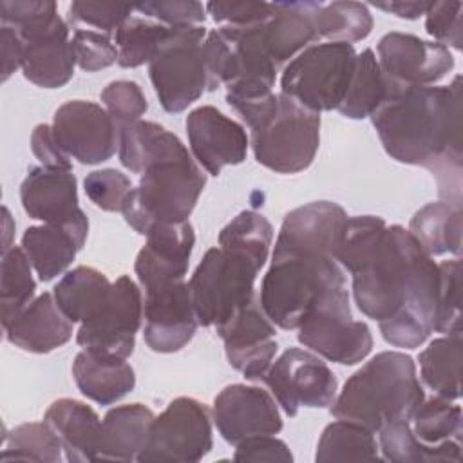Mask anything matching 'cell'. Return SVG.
I'll use <instances>...</instances> for the list:
<instances>
[{"instance_id": "30bf717a", "label": "cell", "mask_w": 463, "mask_h": 463, "mask_svg": "<svg viewBox=\"0 0 463 463\" xmlns=\"http://www.w3.org/2000/svg\"><path fill=\"white\" fill-rule=\"evenodd\" d=\"M250 145L259 165L277 174L306 170L320 145V114L279 94L273 114L251 130Z\"/></svg>"}, {"instance_id": "7a4b0ae2", "label": "cell", "mask_w": 463, "mask_h": 463, "mask_svg": "<svg viewBox=\"0 0 463 463\" xmlns=\"http://www.w3.org/2000/svg\"><path fill=\"white\" fill-rule=\"evenodd\" d=\"M383 150L425 166L445 203L461 206V76L447 87H398L369 116Z\"/></svg>"}, {"instance_id": "b9f144b4", "label": "cell", "mask_w": 463, "mask_h": 463, "mask_svg": "<svg viewBox=\"0 0 463 463\" xmlns=\"http://www.w3.org/2000/svg\"><path fill=\"white\" fill-rule=\"evenodd\" d=\"M438 300L434 331L443 335H461V260H443L438 264Z\"/></svg>"}, {"instance_id": "bcb514c9", "label": "cell", "mask_w": 463, "mask_h": 463, "mask_svg": "<svg viewBox=\"0 0 463 463\" xmlns=\"http://www.w3.org/2000/svg\"><path fill=\"white\" fill-rule=\"evenodd\" d=\"M105 110L110 114L118 128L139 121L141 116L146 112L148 103L136 81L130 80H118L110 81L99 94Z\"/></svg>"}, {"instance_id": "7bdbcfd3", "label": "cell", "mask_w": 463, "mask_h": 463, "mask_svg": "<svg viewBox=\"0 0 463 463\" xmlns=\"http://www.w3.org/2000/svg\"><path fill=\"white\" fill-rule=\"evenodd\" d=\"M385 226V221L378 215L349 217L342 244L335 255V260L342 266V269L354 273L360 262L382 237Z\"/></svg>"}, {"instance_id": "836d02e7", "label": "cell", "mask_w": 463, "mask_h": 463, "mask_svg": "<svg viewBox=\"0 0 463 463\" xmlns=\"http://www.w3.org/2000/svg\"><path fill=\"white\" fill-rule=\"evenodd\" d=\"M461 335L434 338L420 354V378L439 398L461 396Z\"/></svg>"}, {"instance_id": "4316f807", "label": "cell", "mask_w": 463, "mask_h": 463, "mask_svg": "<svg viewBox=\"0 0 463 463\" xmlns=\"http://www.w3.org/2000/svg\"><path fill=\"white\" fill-rule=\"evenodd\" d=\"M43 421L60 438L67 461L98 459L101 420L92 407L72 398H60L49 405Z\"/></svg>"}, {"instance_id": "9f6ffc18", "label": "cell", "mask_w": 463, "mask_h": 463, "mask_svg": "<svg viewBox=\"0 0 463 463\" xmlns=\"http://www.w3.org/2000/svg\"><path fill=\"white\" fill-rule=\"evenodd\" d=\"M432 2H403V0H396V2H374L373 5L376 9H382L385 13H392L400 18H407V20H416L421 14H425L429 11Z\"/></svg>"}, {"instance_id": "4dcf8cb0", "label": "cell", "mask_w": 463, "mask_h": 463, "mask_svg": "<svg viewBox=\"0 0 463 463\" xmlns=\"http://www.w3.org/2000/svg\"><path fill=\"white\" fill-rule=\"evenodd\" d=\"M110 291L112 282L90 266H76L52 288L56 304L72 324L96 318L107 306Z\"/></svg>"}, {"instance_id": "3957f363", "label": "cell", "mask_w": 463, "mask_h": 463, "mask_svg": "<svg viewBox=\"0 0 463 463\" xmlns=\"http://www.w3.org/2000/svg\"><path fill=\"white\" fill-rule=\"evenodd\" d=\"M423 400L414 360L400 351H383L347 378L329 412L378 432L389 423L411 420Z\"/></svg>"}, {"instance_id": "d590c367", "label": "cell", "mask_w": 463, "mask_h": 463, "mask_svg": "<svg viewBox=\"0 0 463 463\" xmlns=\"http://www.w3.org/2000/svg\"><path fill=\"white\" fill-rule=\"evenodd\" d=\"M315 29L318 40L353 45L371 34L373 16L362 2H320L315 11Z\"/></svg>"}, {"instance_id": "816d5d0a", "label": "cell", "mask_w": 463, "mask_h": 463, "mask_svg": "<svg viewBox=\"0 0 463 463\" xmlns=\"http://www.w3.org/2000/svg\"><path fill=\"white\" fill-rule=\"evenodd\" d=\"M208 14L215 24L222 25H259L273 16L275 5L268 2H208Z\"/></svg>"}, {"instance_id": "c3c4849f", "label": "cell", "mask_w": 463, "mask_h": 463, "mask_svg": "<svg viewBox=\"0 0 463 463\" xmlns=\"http://www.w3.org/2000/svg\"><path fill=\"white\" fill-rule=\"evenodd\" d=\"M134 5L107 4V2H81L76 0L69 5V24L90 25L99 29V33L110 34L132 16Z\"/></svg>"}, {"instance_id": "4fadbf2b", "label": "cell", "mask_w": 463, "mask_h": 463, "mask_svg": "<svg viewBox=\"0 0 463 463\" xmlns=\"http://www.w3.org/2000/svg\"><path fill=\"white\" fill-rule=\"evenodd\" d=\"M288 416H297L300 407L324 409L336 398V376L313 351L289 347L260 380Z\"/></svg>"}, {"instance_id": "f1b7e54d", "label": "cell", "mask_w": 463, "mask_h": 463, "mask_svg": "<svg viewBox=\"0 0 463 463\" xmlns=\"http://www.w3.org/2000/svg\"><path fill=\"white\" fill-rule=\"evenodd\" d=\"M154 418V412L143 403H127L110 409L101 420L98 459L137 461L148 441Z\"/></svg>"}, {"instance_id": "7dc6e473", "label": "cell", "mask_w": 463, "mask_h": 463, "mask_svg": "<svg viewBox=\"0 0 463 463\" xmlns=\"http://www.w3.org/2000/svg\"><path fill=\"white\" fill-rule=\"evenodd\" d=\"M71 42L76 63L81 71L96 72L118 63V49L112 43L110 34L92 29H76Z\"/></svg>"}, {"instance_id": "8d00e7d4", "label": "cell", "mask_w": 463, "mask_h": 463, "mask_svg": "<svg viewBox=\"0 0 463 463\" xmlns=\"http://www.w3.org/2000/svg\"><path fill=\"white\" fill-rule=\"evenodd\" d=\"M353 459H378L374 432L347 420L329 423L318 439L315 461L327 463Z\"/></svg>"}, {"instance_id": "11a10c76", "label": "cell", "mask_w": 463, "mask_h": 463, "mask_svg": "<svg viewBox=\"0 0 463 463\" xmlns=\"http://www.w3.org/2000/svg\"><path fill=\"white\" fill-rule=\"evenodd\" d=\"M0 42H2V81H7L16 69H22L24 45L18 33L7 25H2Z\"/></svg>"}, {"instance_id": "6f0895ef", "label": "cell", "mask_w": 463, "mask_h": 463, "mask_svg": "<svg viewBox=\"0 0 463 463\" xmlns=\"http://www.w3.org/2000/svg\"><path fill=\"white\" fill-rule=\"evenodd\" d=\"M4 250H2V253L4 251H7L9 248H13L11 244H9V237H11V233L14 232V222H13V219H11V215H9V210L4 206Z\"/></svg>"}, {"instance_id": "ffe728a7", "label": "cell", "mask_w": 463, "mask_h": 463, "mask_svg": "<svg viewBox=\"0 0 463 463\" xmlns=\"http://www.w3.org/2000/svg\"><path fill=\"white\" fill-rule=\"evenodd\" d=\"M143 338L156 353L181 351L199 326L186 280L145 291Z\"/></svg>"}, {"instance_id": "484cf974", "label": "cell", "mask_w": 463, "mask_h": 463, "mask_svg": "<svg viewBox=\"0 0 463 463\" xmlns=\"http://www.w3.org/2000/svg\"><path fill=\"white\" fill-rule=\"evenodd\" d=\"M72 376L80 392L99 405L119 402L136 387V373L127 358L90 349L74 356Z\"/></svg>"}, {"instance_id": "2e32d148", "label": "cell", "mask_w": 463, "mask_h": 463, "mask_svg": "<svg viewBox=\"0 0 463 463\" xmlns=\"http://www.w3.org/2000/svg\"><path fill=\"white\" fill-rule=\"evenodd\" d=\"M58 145L81 165L110 159L118 148L119 128L110 114L92 101L72 99L58 107L52 119Z\"/></svg>"}, {"instance_id": "ab89813d", "label": "cell", "mask_w": 463, "mask_h": 463, "mask_svg": "<svg viewBox=\"0 0 463 463\" xmlns=\"http://www.w3.org/2000/svg\"><path fill=\"white\" fill-rule=\"evenodd\" d=\"M166 33L168 27L163 24H156L141 16L127 18L116 31L118 65L123 69H134L143 63H150Z\"/></svg>"}, {"instance_id": "603a6c76", "label": "cell", "mask_w": 463, "mask_h": 463, "mask_svg": "<svg viewBox=\"0 0 463 463\" xmlns=\"http://www.w3.org/2000/svg\"><path fill=\"white\" fill-rule=\"evenodd\" d=\"M194 244L190 221L152 228L134 264L141 288L152 291L184 280Z\"/></svg>"}, {"instance_id": "cb8c5ba5", "label": "cell", "mask_w": 463, "mask_h": 463, "mask_svg": "<svg viewBox=\"0 0 463 463\" xmlns=\"http://www.w3.org/2000/svg\"><path fill=\"white\" fill-rule=\"evenodd\" d=\"M5 338L29 353H51L72 338V322L63 315L52 293H42L29 302L7 326Z\"/></svg>"}, {"instance_id": "ac0fdd59", "label": "cell", "mask_w": 463, "mask_h": 463, "mask_svg": "<svg viewBox=\"0 0 463 463\" xmlns=\"http://www.w3.org/2000/svg\"><path fill=\"white\" fill-rule=\"evenodd\" d=\"M376 51L382 72L398 87H429L454 69L449 47L407 33L383 34Z\"/></svg>"}, {"instance_id": "74e56055", "label": "cell", "mask_w": 463, "mask_h": 463, "mask_svg": "<svg viewBox=\"0 0 463 463\" xmlns=\"http://www.w3.org/2000/svg\"><path fill=\"white\" fill-rule=\"evenodd\" d=\"M31 262L22 246H13L2 253L0 268V304L2 327L7 326L29 302L34 300L36 282Z\"/></svg>"}, {"instance_id": "e0dca14e", "label": "cell", "mask_w": 463, "mask_h": 463, "mask_svg": "<svg viewBox=\"0 0 463 463\" xmlns=\"http://www.w3.org/2000/svg\"><path fill=\"white\" fill-rule=\"evenodd\" d=\"M224 342L228 364L246 380L260 382L277 354L275 324L260 307L259 297L237 309L228 320L215 326Z\"/></svg>"}, {"instance_id": "8992f818", "label": "cell", "mask_w": 463, "mask_h": 463, "mask_svg": "<svg viewBox=\"0 0 463 463\" xmlns=\"http://www.w3.org/2000/svg\"><path fill=\"white\" fill-rule=\"evenodd\" d=\"M204 184L206 175L192 156L159 161L141 174L121 213L137 233L148 235L156 226L188 221Z\"/></svg>"}, {"instance_id": "d4e9b609", "label": "cell", "mask_w": 463, "mask_h": 463, "mask_svg": "<svg viewBox=\"0 0 463 463\" xmlns=\"http://www.w3.org/2000/svg\"><path fill=\"white\" fill-rule=\"evenodd\" d=\"M273 5V16L264 22L262 34L266 51L280 71L286 61H291L300 51L318 42L315 11L320 2H275Z\"/></svg>"}, {"instance_id": "8fae6325", "label": "cell", "mask_w": 463, "mask_h": 463, "mask_svg": "<svg viewBox=\"0 0 463 463\" xmlns=\"http://www.w3.org/2000/svg\"><path fill=\"white\" fill-rule=\"evenodd\" d=\"M297 329L304 347L340 365H354L373 349L371 329L353 318L345 286L322 291Z\"/></svg>"}, {"instance_id": "5bb4252c", "label": "cell", "mask_w": 463, "mask_h": 463, "mask_svg": "<svg viewBox=\"0 0 463 463\" xmlns=\"http://www.w3.org/2000/svg\"><path fill=\"white\" fill-rule=\"evenodd\" d=\"M143 320V295L139 286L121 275L112 282V291L103 311L83 322L76 333V344L83 349L128 358L136 347V333Z\"/></svg>"}, {"instance_id": "277c9868", "label": "cell", "mask_w": 463, "mask_h": 463, "mask_svg": "<svg viewBox=\"0 0 463 463\" xmlns=\"http://www.w3.org/2000/svg\"><path fill=\"white\" fill-rule=\"evenodd\" d=\"M0 20L22 40L25 80L43 89H60L71 81L76 56L69 40V25L58 14L54 2L4 0Z\"/></svg>"}, {"instance_id": "9c48e42d", "label": "cell", "mask_w": 463, "mask_h": 463, "mask_svg": "<svg viewBox=\"0 0 463 463\" xmlns=\"http://www.w3.org/2000/svg\"><path fill=\"white\" fill-rule=\"evenodd\" d=\"M354 61L351 43H313L284 67L280 92L317 114L336 110L351 83Z\"/></svg>"}, {"instance_id": "7c38bea8", "label": "cell", "mask_w": 463, "mask_h": 463, "mask_svg": "<svg viewBox=\"0 0 463 463\" xmlns=\"http://www.w3.org/2000/svg\"><path fill=\"white\" fill-rule=\"evenodd\" d=\"M213 447L212 414L195 398L179 396L154 418L148 441L137 461H181L203 459Z\"/></svg>"}, {"instance_id": "6da1fadb", "label": "cell", "mask_w": 463, "mask_h": 463, "mask_svg": "<svg viewBox=\"0 0 463 463\" xmlns=\"http://www.w3.org/2000/svg\"><path fill=\"white\" fill-rule=\"evenodd\" d=\"M351 275L356 307L378 322L387 344L416 349L434 331L438 264L409 230L385 226Z\"/></svg>"}, {"instance_id": "f5cc1de1", "label": "cell", "mask_w": 463, "mask_h": 463, "mask_svg": "<svg viewBox=\"0 0 463 463\" xmlns=\"http://www.w3.org/2000/svg\"><path fill=\"white\" fill-rule=\"evenodd\" d=\"M235 461H279V463H291L293 454L288 445L275 438V434L266 436H253L235 445Z\"/></svg>"}, {"instance_id": "681fc988", "label": "cell", "mask_w": 463, "mask_h": 463, "mask_svg": "<svg viewBox=\"0 0 463 463\" xmlns=\"http://www.w3.org/2000/svg\"><path fill=\"white\" fill-rule=\"evenodd\" d=\"M134 11L159 20L166 27L199 25L206 18V5L195 0H159L134 5Z\"/></svg>"}, {"instance_id": "e575fe53", "label": "cell", "mask_w": 463, "mask_h": 463, "mask_svg": "<svg viewBox=\"0 0 463 463\" xmlns=\"http://www.w3.org/2000/svg\"><path fill=\"white\" fill-rule=\"evenodd\" d=\"M391 81L380 69L373 49H364L356 54L354 71L347 92L338 105V112L349 119L369 118L387 98Z\"/></svg>"}, {"instance_id": "5b68a950", "label": "cell", "mask_w": 463, "mask_h": 463, "mask_svg": "<svg viewBox=\"0 0 463 463\" xmlns=\"http://www.w3.org/2000/svg\"><path fill=\"white\" fill-rule=\"evenodd\" d=\"M345 286L342 266L329 255L306 251H273L259 302L266 317L280 329H297L315 300L327 288Z\"/></svg>"}, {"instance_id": "f35d334b", "label": "cell", "mask_w": 463, "mask_h": 463, "mask_svg": "<svg viewBox=\"0 0 463 463\" xmlns=\"http://www.w3.org/2000/svg\"><path fill=\"white\" fill-rule=\"evenodd\" d=\"M63 445L45 421L22 423L4 438L2 461H61Z\"/></svg>"}, {"instance_id": "ee69618b", "label": "cell", "mask_w": 463, "mask_h": 463, "mask_svg": "<svg viewBox=\"0 0 463 463\" xmlns=\"http://www.w3.org/2000/svg\"><path fill=\"white\" fill-rule=\"evenodd\" d=\"M380 447L383 459L394 463H434L445 461L443 454L425 447L416 439L411 430L409 420H400L382 427L380 430Z\"/></svg>"}, {"instance_id": "ba28073f", "label": "cell", "mask_w": 463, "mask_h": 463, "mask_svg": "<svg viewBox=\"0 0 463 463\" xmlns=\"http://www.w3.org/2000/svg\"><path fill=\"white\" fill-rule=\"evenodd\" d=\"M203 25L168 27L148 63V76L161 107L177 114L208 90Z\"/></svg>"}, {"instance_id": "1f68e13d", "label": "cell", "mask_w": 463, "mask_h": 463, "mask_svg": "<svg viewBox=\"0 0 463 463\" xmlns=\"http://www.w3.org/2000/svg\"><path fill=\"white\" fill-rule=\"evenodd\" d=\"M83 244L63 226H29L22 235V250L42 282L61 275Z\"/></svg>"}, {"instance_id": "d6986e66", "label": "cell", "mask_w": 463, "mask_h": 463, "mask_svg": "<svg viewBox=\"0 0 463 463\" xmlns=\"http://www.w3.org/2000/svg\"><path fill=\"white\" fill-rule=\"evenodd\" d=\"M269 391L255 385L232 383L213 400L212 420L221 438L237 445L253 436L279 434L282 418Z\"/></svg>"}, {"instance_id": "f6af8a7d", "label": "cell", "mask_w": 463, "mask_h": 463, "mask_svg": "<svg viewBox=\"0 0 463 463\" xmlns=\"http://www.w3.org/2000/svg\"><path fill=\"white\" fill-rule=\"evenodd\" d=\"M87 197L105 212H123L134 190L128 175L116 168H101L83 179Z\"/></svg>"}, {"instance_id": "44dd1931", "label": "cell", "mask_w": 463, "mask_h": 463, "mask_svg": "<svg viewBox=\"0 0 463 463\" xmlns=\"http://www.w3.org/2000/svg\"><path fill=\"white\" fill-rule=\"evenodd\" d=\"M186 136L190 150L199 166L210 175H219L224 166L246 159L250 139L242 125L224 116L212 105L194 109L186 116Z\"/></svg>"}, {"instance_id": "f546056e", "label": "cell", "mask_w": 463, "mask_h": 463, "mask_svg": "<svg viewBox=\"0 0 463 463\" xmlns=\"http://www.w3.org/2000/svg\"><path fill=\"white\" fill-rule=\"evenodd\" d=\"M420 443L443 454L445 461H461V407L450 400L432 396L423 400L409 420Z\"/></svg>"}, {"instance_id": "52a82bcc", "label": "cell", "mask_w": 463, "mask_h": 463, "mask_svg": "<svg viewBox=\"0 0 463 463\" xmlns=\"http://www.w3.org/2000/svg\"><path fill=\"white\" fill-rule=\"evenodd\" d=\"M264 262L230 246L210 248L188 280L201 326H219L257 298L255 280Z\"/></svg>"}, {"instance_id": "f907efd6", "label": "cell", "mask_w": 463, "mask_h": 463, "mask_svg": "<svg viewBox=\"0 0 463 463\" xmlns=\"http://www.w3.org/2000/svg\"><path fill=\"white\" fill-rule=\"evenodd\" d=\"M461 2H432L425 13V31L443 47L450 45L456 51H461Z\"/></svg>"}, {"instance_id": "60d3db41", "label": "cell", "mask_w": 463, "mask_h": 463, "mask_svg": "<svg viewBox=\"0 0 463 463\" xmlns=\"http://www.w3.org/2000/svg\"><path fill=\"white\" fill-rule=\"evenodd\" d=\"M273 241L271 222L259 212L244 210L219 233V246L237 248L266 264Z\"/></svg>"}, {"instance_id": "83f0119b", "label": "cell", "mask_w": 463, "mask_h": 463, "mask_svg": "<svg viewBox=\"0 0 463 463\" xmlns=\"http://www.w3.org/2000/svg\"><path fill=\"white\" fill-rule=\"evenodd\" d=\"M119 163L132 174H143L148 166L190 156L183 141L154 121H134L119 128L118 137Z\"/></svg>"}, {"instance_id": "9a60e30c", "label": "cell", "mask_w": 463, "mask_h": 463, "mask_svg": "<svg viewBox=\"0 0 463 463\" xmlns=\"http://www.w3.org/2000/svg\"><path fill=\"white\" fill-rule=\"evenodd\" d=\"M20 201L31 219L63 226L85 246L89 219L78 206V186L72 170L31 166L20 184Z\"/></svg>"}, {"instance_id": "db71d44e", "label": "cell", "mask_w": 463, "mask_h": 463, "mask_svg": "<svg viewBox=\"0 0 463 463\" xmlns=\"http://www.w3.org/2000/svg\"><path fill=\"white\" fill-rule=\"evenodd\" d=\"M31 150L34 157L42 163L43 168L49 170H72L71 156L58 145L52 125H36L31 134Z\"/></svg>"}, {"instance_id": "d6a6232c", "label": "cell", "mask_w": 463, "mask_h": 463, "mask_svg": "<svg viewBox=\"0 0 463 463\" xmlns=\"http://www.w3.org/2000/svg\"><path fill=\"white\" fill-rule=\"evenodd\" d=\"M461 206L438 201L420 208L411 222L409 232L430 257L461 255Z\"/></svg>"}, {"instance_id": "7402d4cb", "label": "cell", "mask_w": 463, "mask_h": 463, "mask_svg": "<svg viewBox=\"0 0 463 463\" xmlns=\"http://www.w3.org/2000/svg\"><path fill=\"white\" fill-rule=\"evenodd\" d=\"M349 215L333 201H313L286 213L273 251H306L335 259Z\"/></svg>"}]
</instances>
